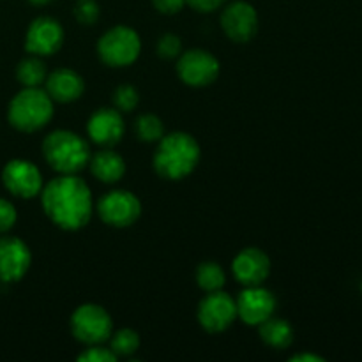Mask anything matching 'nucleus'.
Segmentation results:
<instances>
[{
    "label": "nucleus",
    "mask_w": 362,
    "mask_h": 362,
    "mask_svg": "<svg viewBox=\"0 0 362 362\" xmlns=\"http://www.w3.org/2000/svg\"><path fill=\"white\" fill-rule=\"evenodd\" d=\"M99 4L95 0H78L74 6V18L81 25H92L99 20Z\"/></svg>",
    "instance_id": "nucleus-25"
},
{
    "label": "nucleus",
    "mask_w": 362,
    "mask_h": 362,
    "mask_svg": "<svg viewBox=\"0 0 362 362\" xmlns=\"http://www.w3.org/2000/svg\"><path fill=\"white\" fill-rule=\"evenodd\" d=\"M30 4H34V6H46V4H49L52 0H28Z\"/></svg>",
    "instance_id": "nucleus-32"
},
{
    "label": "nucleus",
    "mask_w": 362,
    "mask_h": 362,
    "mask_svg": "<svg viewBox=\"0 0 362 362\" xmlns=\"http://www.w3.org/2000/svg\"><path fill=\"white\" fill-rule=\"evenodd\" d=\"M232 272L246 286L262 285L271 274V258L260 247H244L232 262Z\"/></svg>",
    "instance_id": "nucleus-15"
},
{
    "label": "nucleus",
    "mask_w": 362,
    "mask_h": 362,
    "mask_svg": "<svg viewBox=\"0 0 362 362\" xmlns=\"http://www.w3.org/2000/svg\"><path fill=\"white\" fill-rule=\"evenodd\" d=\"M219 60L207 49H187L179 57L177 74L189 87H207L219 76Z\"/></svg>",
    "instance_id": "nucleus-8"
},
{
    "label": "nucleus",
    "mask_w": 362,
    "mask_h": 362,
    "mask_svg": "<svg viewBox=\"0 0 362 362\" xmlns=\"http://www.w3.org/2000/svg\"><path fill=\"white\" fill-rule=\"evenodd\" d=\"M88 166H90L92 175L105 184L119 182L126 173V161H124L122 156L117 154L112 148H103V151L90 156Z\"/></svg>",
    "instance_id": "nucleus-18"
},
{
    "label": "nucleus",
    "mask_w": 362,
    "mask_h": 362,
    "mask_svg": "<svg viewBox=\"0 0 362 362\" xmlns=\"http://www.w3.org/2000/svg\"><path fill=\"white\" fill-rule=\"evenodd\" d=\"M292 362H324V357L320 356H313V354H299V356H292L290 357Z\"/></svg>",
    "instance_id": "nucleus-31"
},
{
    "label": "nucleus",
    "mask_w": 362,
    "mask_h": 362,
    "mask_svg": "<svg viewBox=\"0 0 362 362\" xmlns=\"http://www.w3.org/2000/svg\"><path fill=\"white\" fill-rule=\"evenodd\" d=\"M53 117V101L39 87H23L9 103L7 120L21 133L42 129Z\"/></svg>",
    "instance_id": "nucleus-4"
},
{
    "label": "nucleus",
    "mask_w": 362,
    "mask_h": 362,
    "mask_svg": "<svg viewBox=\"0 0 362 362\" xmlns=\"http://www.w3.org/2000/svg\"><path fill=\"white\" fill-rule=\"evenodd\" d=\"M140 103V94L133 85H120L113 94V105L119 112H133Z\"/></svg>",
    "instance_id": "nucleus-24"
},
{
    "label": "nucleus",
    "mask_w": 362,
    "mask_h": 362,
    "mask_svg": "<svg viewBox=\"0 0 362 362\" xmlns=\"http://www.w3.org/2000/svg\"><path fill=\"white\" fill-rule=\"evenodd\" d=\"M46 94L52 98V101L57 103H73L81 98L85 90V81L76 71L67 69H55L49 73L45 80Z\"/></svg>",
    "instance_id": "nucleus-17"
},
{
    "label": "nucleus",
    "mask_w": 362,
    "mask_h": 362,
    "mask_svg": "<svg viewBox=\"0 0 362 362\" xmlns=\"http://www.w3.org/2000/svg\"><path fill=\"white\" fill-rule=\"evenodd\" d=\"M200 156V145L194 136L184 131H175L159 140L152 165L163 179L180 180L197 168Z\"/></svg>",
    "instance_id": "nucleus-2"
},
{
    "label": "nucleus",
    "mask_w": 362,
    "mask_h": 362,
    "mask_svg": "<svg viewBox=\"0 0 362 362\" xmlns=\"http://www.w3.org/2000/svg\"><path fill=\"white\" fill-rule=\"evenodd\" d=\"M46 76H48L46 66L37 55L20 60V64L16 66V80L23 87H39L41 83H45Z\"/></svg>",
    "instance_id": "nucleus-20"
},
{
    "label": "nucleus",
    "mask_w": 362,
    "mask_h": 362,
    "mask_svg": "<svg viewBox=\"0 0 362 362\" xmlns=\"http://www.w3.org/2000/svg\"><path fill=\"white\" fill-rule=\"evenodd\" d=\"M182 52V42L179 35L175 34H163L158 41V53L161 59H175Z\"/></svg>",
    "instance_id": "nucleus-26"
},
{
    "label": "nucleus",
    "mask_w": 362,
    "mask_h": 362,
    "mask_svg": "<svg viewBox=\"0 0 362 362\" xmlns=\"http://www.w3.org/2000/svg\"><path fill=\"white\" fill-rule=\"evenodd\" d=\"M237 317L246 325H260L272 317L276 310V299L269 290L257 286H247L237 297Z\"/></svg>",
    "instance_id": "nucleus-14"
},
{
    "label": "nucleus",
    "mask_w": 362,
    "mask_h": 362,
    "mask_svg": "<svg viewBox=\"0 0 362 362\" xmlns=\"http://www.w3.org/2000/svg\"><path fill=\"white\" fill-rule=\"evenodd\" d=\"M221 28L233 42H247L258 32V13L251 4L235 0L223 9Z\"/></svg>",
    "instance_id": "nucleus-11"
},
{
    "label": "nucleus",
    "mask_w": 362,
    "mask_h": 362,
    "mask_svg": "<svg viewBox=\"0 0 362 362\" xmlns=\"http://www.w3.org/2000/svg\"><path fill=\"white\" fill-rule=\"evenodd\" d=\"M141 39L136 30L126 25H117L99 37V59L110 67L131 66L140 57Z\"/></svg>",
    "instance_id": "nucleus-5"
},
{
    "label": "nucleus",
    "mask_w": 362,
    "mask_h": 362,
    "mask_svg": "<svg viewBox=\"0 0 362 362\" xmlns=\"http://www.w3.org/2000/svg\"><path fill=\"white\" fill-rule=\"evenodd\" d=\"M71 332L83 345H101L113 334L112 317L98 304H81L71 315Z\"/></svg>",
    "instance_id": "nucleus-6"
},
{
    "label": "nucleus",
    "mask_w": 362,
    "mask_h": 362,
    "mask_svg": "<svg viewBox=\"0 0 362 362\" xmlns=\"http://www.w3.org/2000/svg\"><path fill=\"white\" fill-rule=\"evenodd\" d=\"M88 138L103 148H112L124 136V120L119 110L101 108L87 122Z\"/></svg>",
    "instance_id": "nucleus-16"
},
{
    "label": "nucleus",
    "mask_w": 362,
    "mask_h": 362,
    "mask_svg": "<svg viewBox=\"0 0 362 362\" xmlns=\"http://www.w3.org/2000/svg\"><path fill=\"white\" fill-rule=\"evenodd\" d=\"M140 349V336L133 329H120L110 336V350L117 357H129Z\"/></svg>",
    "instance_id": "nucleus-23"
},
{
    "label": "nucleus",
    "mask_w": 362,
    "mask_h": 362,
    "mask_svg": "<svg viewBox=\"0 0 362 362\" xmlns=\"http://www.w3.org/2000/svg\"><path fill=\"white\" fill-rule=\"evenodd\" d=\"M258 334H260L262 341H264L265 345L278 350L286 349V346L292 345L293 341L292 325L286 320H283V318L271 317L265 322H262V324L258 325Z\"/></svg>",
    "instance_id": "nucleus-19"
},
{
    "label": "nucleus",
    "mask_w": 362,
    "mask_h": 362,
    "mask_svg": "<svg viewBox=\"0 0 362 362\" xmlns=\"http://www.w3.org/2000/svg\"><path fill=\"white\" fill-rule=\"evenodd\" d=\"M197 283L204 292H216L225 286L226 274L221 265L216 262H204L197 269Z\"/></svg>",
    "instance_id": "nucleus-21"
},
{
    "label": "nucleus",
    "mask_w": 362,
    "mask_h": 362,
    "mask_svg": "<svg viewBox=\"0 0 362 362\" xmlns=\"http://www.w3.org/2000/svg\"><path fill=\"white\" fill-rule=\"evenodd\" d=\"M18 212L14 205L6 198H0V233H7L16 225Z\"/></svg>",
    "instance_id": "nucleus-28"
},
{
    "label": "nucleus",
    "mask_w": 362,
    "mask_h": 362,
    "mask_svg": "<svg viewBox=\"0 0 362 362\" xmlns=\"http://www.w3.org/2000/svg\"><path fill=\"white\" fill-rule=\"evenodd\" d=\"M32 264V253L18 237L0 233V281L16 283L25 278Z\"/></svg>",
    "instance_id": "nucleus-13"
},
{
    "label": "nucleus",
    "mask_w": 362,
    "mask_h": 362,
    "mask_svg": "<svg viewBox=\"0 0 362 362\" xmlns=\"http://www.w3.org/2000/svg\"><path fill=\"white\" fill-rule=\"evenodd\" d=\"M78 361L80 362H115L117 356L110 349H105V346L92 345L85 350L83 354L78 356Z\"/></svg>",
    "instance_id": "nucleus-27"
},
{
    "label": "nucleus",
    "mask_w": 362,
    "mask_h": 362,
    "mask_svg": "<svg viewBox=\"0 0 362 362\" xmlns=\"http://www.w3.org/2000/svg\"><path fill=\"white\" fill-rule=\"evenodd\" d=\"M41 205L49 221L74 232L90 221L94 204L90 187L76 175H60L41 189Z\"/></svg>",
    "instance_id": "nucleus-1"
},
{
    "label": "nucleus",
    "mask_w": 362,
    "mask_h": 362,
    "mask_svg": "<svg viewBox=\"0 0 362 362\" xmlns=\"http://www.w3.org/2000/svg\"><path fill=\"white\" fill-rule=\"evenodd\" d=\"M2 184L13 197L30 200L41 193L42 175L32 161L11 159L2 170Z\"/></svg>",
    "instance_id": "nucleus-10"
},
{
    "label": "nucleus",
    "mask_w": 362,
    "mask_h": 362,
    "mask_svg": "<svg viewBox=\"0 0 362 362\" xmlns=\"http://www.w3.org/2000/svg\"><path fill=\"white\" fill-rule=\"evenodd\" d=\"M134 131H136V136L141 141H159L165 136V126H163V120L159 119L154 113H144L136 119L134 122Z\"/></svg>",
    "instance_id": "nucleus-22"
},
{
    "label": "nucleus",
    "mask_w": 362,
    "mask_h": 362,
    "mask_svg": "<svg viewBox=\"0 0 362 362\" xmlns=\"http://www.w3.org/2000/svg\"><path fill=\"white\" fill-rule=\"evenodd\" d=\"M64 45V28L55 18L39 16L28 25L25 49L30 55L46 57L59 52Z\"/></svg>",
    "instance_id": "nucleus-12"
},
{
    "label": "nucleus",
    "mask_w": 362,
    "mask_h": 362,
    "mask_svg": "<svg viewBox=\"0 0 362 362\" xmlns=\"http://www.w3.org/2000/svg\"><path fill=\"white\" fill-rule=\"evenodd\" d=\"M152 6L161 14H177L186 6V0H152Z\"/></svg>",
    "instance_id": "nucleus-29"
},
{
    "label": "nucleus",
    "mask_w": 362,
    "mask_h": 362,
    "mask_svg": "<svg viewBox=\"0 0 362 362\" xmlns=\"http://www.w3.org/2000/svg\"><path fill=\"white\" fill-rule=\"evenodd\" d=\"M226 0H186L189 7H193L198 13H212V11L219 9Z\"/></svg>",
    "instance_id": "nucleus-30"
},
{
    "label": "nucleus",
    "mask_w": 362,
    "mask_h": 362,
    "mask_svg": "<svg viewBox=\"0 0 362 362\" xmlns=\"http://www.w3.org/2000/svg\"><path fill=\"white\" fill-rule=\"evenodd\" d=\"M46 163L60 175H76L90 161V147L80 134L67 129H57L42 141Z\"/></svg>",
    "instance_id": "nucleus-3"
},
{
    "label": "nucleus",
    "mask_w": 362,
    "mask_h": 362,
    "mask_svg": "<svg viewBox=\"0 0 362 362\" xmlns=\"http://www.w3.org/2000/svg\"><path fill=\"white\" fill-rule=\"evenodd\" d=\"M237 318V304L232 296L216 290L209 292L198 306V322L211 334L226 331Z\"/></svg>",
    "instance_id": "nucleus-9"
},
{
    "label": "nucleus",
    "mask_w": 362,
    "mask_h": 362,
    "mask_svg": "<svg viewBox=\"0 0 362 362\" xmlns=\"http://www.w3.org/2000/svg\"><path fill=\"white\" fill-rule=\"evenodd\" d=\"M98 214L105 225L126 228L134 225L141 216V202L131 191L115 189L98 202Z\"/></svg>",
    "instance_id": "nucleus-7"
}]
</instances>
